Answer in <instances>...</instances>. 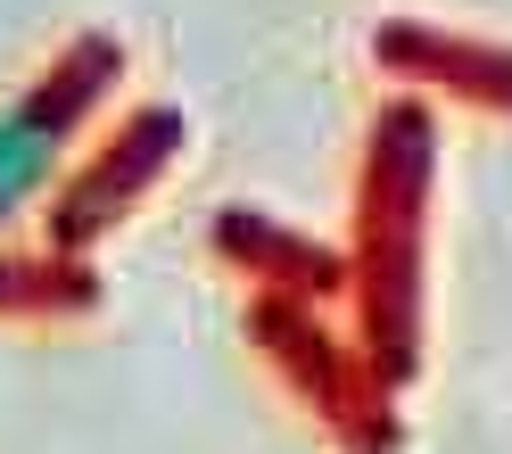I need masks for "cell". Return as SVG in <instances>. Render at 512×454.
I'll return each mask as SVG.
<instances>
[{
    "label": "cell",
    "instance_id": "obj_1",
    "mask_svg": "<svg viewBox=\"0 0 512 454\" xmlns=\"http://www.w3.org/2000/svg\"><path fill=\"white\" fill-rule=\"evenodd\" d=\"M75 100H83V75H67L58 67L25 108H9L0 116V215H9L17 199H34V182L50 174V149H58V133L75 124Z\"/></svg>",
    "mask_w": 512,
    "mask_h": 454
}]
</instances>
